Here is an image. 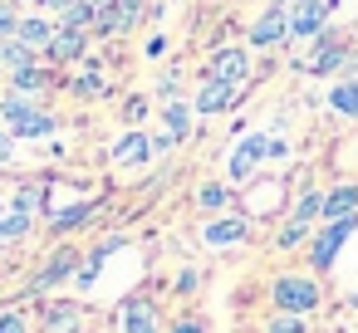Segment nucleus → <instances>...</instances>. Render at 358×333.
Returning a JSON list of instances; mask_svg holds the SVG:
<instances>
[{
  "label": "nucleus",
  "mask_w": 358,
  "mask_h": 333,
  "mask_svg": "<svg viewBox=\"0 0 358 333\" xmlns=\"http://www.w3.org/2000/svg\"><path fill=\"white\" fill-rule=\"evenodd\" d=\"M285 30H289V20H285V6H270L255 25H250V45H280L285 40Z\"/></svg>",
  "instance_id": "39448f33"
},
{
  "label": "nucleus",
  "mask_w": 358,
  "mask_h": 333,
  "mask_svg": "<svg viewBox=\"0 0 358 333\" xmlns=\"http://www.w3.org/2000/svg\"><path fill=\"white\" fill-rule=\"evenodd\" d=\"M245 50H216L211 54V79H221V84H245Z\"/></svg>",
  "instance_id": "423d86ee"
},
{
  "label": "nucleus",
  "mask_w": 358,
  "mask_h": 333,
  "mask_svg": "<svg viewBox=\"0 0 358 333\" xmlns=\"http://www.w3.org/2000/svg\"><path fill=\"white\" fill-rule=\"evenodd\" d=\"M250 235V225L241 221V216H231V221H211L206 225V245H236V240H245Z\"/></svg>",
  "instance_id": "4468645a"
},
{
  "label": "nucleus",
  "mask_w": 358,
  "mask_h": 333,
  "mask_svg": "<svg viewBox=\"0 0 358 333\" xmlns=\"http://www.w3.org/2000/svg\"><path fill=\"white\" fill-rule=\"evenodd\" d=\"M138 15H143V0H113V6H99L94 20H99V30H113V35H118V30H128Z\"/></svg>",
  "instance_id": "20e7f679"
},
{
  "label": "nucleus",
  "mask_w": 358,
  "mask_h": 333,
  "mask_svg": "<svg viewBox=\"0 0 358 333\" xmlns=\"http://www.w3.org/2000/svg\"><path fill=\"white\" fill-rule=\"evenodd\" d=\"M45 6H55V10H69V6H79V0H45Z\"/></svg>",
  "instance_id": "f704fd0d"
},
{
  "label": "nucleus",
  "mask_w": 358,
  "mask_h": 333,
  "mask_svg": "<svg viewBox=\"0 0 358 333\" xmlns=\"http://www.w3.org/2000/svg\"><path fill=\"white\" fill-rule=\"evenodd\" d=\"M260 157H270V138H245L241 147H236V157H231V177L236 182H245L250 172H255V162Z\"/></svg>",
  "instance_id": "6e6552de"
},
{
  "label": "nucleus",
  "mask_w": 358,
  "mask_h": 333,
  "mask_svg": "<svg viewBox=\"0 0 358 333\" xmlns=\"http://www.w3.org/2000/svg\"><path fill=\"white\" fill-rule=\"evenodd\" d=\"M79 94H89V98L103 94V79H99V74H84V79H79Z\"/></svg>",
  "instance_id": "7c9ffc66"
},
{
  "label": "nucleus",
  "mask_w": 358,
  "mask_h": 333,
  "mask_svg": "<svg viewBox=\"0 0 358 333\" xmlns=\"http://www.w3.org/2000/svg\"><path fill=\"white\" fill-rule=\"evenodd\" d=\"M15 89L20 94H45L50 89V74L45 69H15Z\"/></svg>",
  "instance_id": "6ab92c4d"
},
{
  "label": "nucleus",
  "mask_w": 358,
  "mask_h": 333,
  "mask_svg": "<svg viewBox=\"0 0 358 333\" xmlns=\"http://www.w3.org/2000/svg\"><path fill=\"white\" fill-rule=\"evenodd\" d=\"M45 54H50L55 64H69V59L84 54V35H79V30H55L50 45H45Z\"/></svg>",
  "instance_id": "f8f14e48"
},
{
  "label": "nucleus",
  "mask_w": 358,
  "mask_h": 333,
  "mask_svg": "<svg viewBox=\"0 0 358 333\" xmlns=\"http://www.w3.org/2000/svg\"><path fill=\"white\" fill-rule=\"evenodd\" d=\"M45 328L50 333H79V304H45Z\"/></svg>",
  "instance_id": "2eb2a0df"
},
{
  "label": "nucleus",
  "mask_w": 358,
  "mask_h": 333,
  "mask_svg": "<svg viewBox=\"0 0 358 333\" xmlns=\"http://www.w3.org/2000/svg\"><path fill=\"white\" fill-rule=\"evenodd\" d=\"M6 123H10V133L15 138H45V133H55V118L50 113H40V108H30L25 98H6Z\"/></svg>",
  "instance_id": "f03ea898"
},
{
  "label": "nucleus",
  "mask_w": 358,
  "mask_h": 333,
  "mask_svg": "<svg viewBox=\"0 0 358 333\" xmlns=\"http://www.w3.org/2000/svg\"><path fill=\"white\" fill-rule=\"evenodd\" d=\"M329 103H334L343 118H358V84H334V89H329Z\"/></svg>",
  "instance_id": "a211bd4d"
},
{
  "label": "nucleus",
  "mask_w": 358,
  "mask_h": 333,
  "mask_svg": "<svg viewBox=\"0 0 358 333\" xmlns=\"http://www.w3.org/2000/svg\"><path fill=\"white\" fill-rule=\"evenodd\" d=\"M319 211H324V196H319V191H309V196H304V201L294 206V221H299V225H309V221H314Z\"/></svg>",
  "instance_id": "b1692460"
},
{
  "label": "nucleus",
  "mask_w": 358,
  "mask_h": 333,
  "mask_svg": "<svg viewBox=\"0 0 358 333\" xmlns=\"http://www.w3.org/2000/svg\"><path fill=\"white\" fill-rule=\"evenodd\" d=\"M353 206H358V186H338L324 196V221H343V216H353Z\"/></svg>",
  "instance_id": "dca6fc26"
},
{
  "label": "nucleus",
  "mask_w": 358,
  "mask_h": 333,
  "mask_svg": "<svg viewBox=\"0 0 358 333\" xmlns=\"http://www.w3.org/2000/svg\"><path fill=\"white\" fill-rule=\"evenodd\" d=\"M89 6H108V0H89Z\"/></svg>",
  "instance_id": "c9c22d12"
},
{
  "label": "nucleus",
  "mask_w": 358,
  "mask_h": 333,
  "mask_svg": "<svg viewBox=\"0 0 358 333\" xmlns=\"http://www.w3.org/2000/svg\"><path fill=\"white\" fill-rule=\"evenodd\" d=\"M329 6H338V0H329Z\"/></svg>",
  "instance_id": "4c0bfd02"
},
{
  "label": "nucleus",
  "mask_w": 358,
  "mask_h": 333,
  "mask_svg": "<svg viewBox=\"0 0 358 333\" xmlns=\"http://www.w3.org/2000/svg\"><path fill=\"white\" fill-rule=\"evenodd\" d=\"M236 98H241V84L206 79V84H201V94H196V108H201V113H221V108H231Z\"/></svg>",
  "instance_id": "0eeeda50"
},
{
  "label": "nucleus",
  "mask_w": 358,
  "mask_h": 333,
  "mask_svg": "<svg viewBox=\"0 0 358 333\" xmlns=\"http://www.w3.org/2000/svg\"><path fill=\"white\" fill-rule=\"evenodd\" d=\"M338 59H343V50H338V40H324V50H319V54L309 59V69H314V74H324V69H334Z\"/></svg>",
  "instance_id": "412c9836"
},
{
  "label": "nucleus",
  "mask_w": 358,
  "mask_h": 333,
  "mask_svg": "<svg viewBox=\"0 0 358 333\" xmlns=\"http://www.w3.org/2000/svg\"><path fill=\"white\" fill-rule=\"evenodd\" d=\"M172 333H206V323H201V318H182Z\"/></svg>",
  "instance_id": "2f4dec72"
},
{
  "label": "nucleus",
  "mask_w": 358,
  "mask_h": 333,
  "mask_svg": "<svg viewBox=\"0 0 358 333\" xmlns=\"http://www.w3.org/2000/svg\"><path fill=\"white\" fill-rule=\"evenodd\" d=\"M50 35H55V30H50L45 20H20V25H15V40H20L25 50H45Z\"/></svg>",
  "instance_id": "f3484780"
},
{
  "label": "nucleus",
  "mask_w": 358,
  "mask_h": 333,
  "mask_svg": "<svg viewBox=\"0 0 358 333\" xmlns=\"http://www.w3.org/2000/svg\"><path fill=\"white\" fill-rule=\"evenodd\" d=\"M353 225H358V216H343V221H329V225L319 230V240H314V265H319V269L334 265V255H338V245L353 235Z\"/></svg>",
  "instance_id": "7ed1b4c3"
},
{
  "label": "nucleus",
  "mask_w": 358,
  "mask_h": 333,
  "mask_svg": "<svg viewBox=\"0 0 358 333\" xmlns=\"http://www.w3.org/2000/svg\"><path fill=\"white\" fill-rule=\"evenodd\" d=\"M0 59H6V64H15V69H30V50L15 40V45H0Z\"/></svg>",
  "instance_id": "a878e982"
},
{
  "label": "nucleus",
  "mask_w": 358,
  "mask_h": 333,
  "mask_svg": "<svg viewBox=\"0 0 358 333\" xmlns=\"http://www.w3.org/2000/svg\"><path fill=\"white\" fill-rule=\"evenodd\" d=\"M270 333H304V323H299V313H280L270 323Z\"/></svg>",
  "instance_id": "c85d7f7f"
},
{
  "label": "nucleus",
  "mask_w": 358,
  "mask_h": 333,
  "mask_svg": "<svg viewBox=\"0 0 358 333\" xmlns=\"http://www.w3.org/2000/svg\"><path fill=\"white\" fill-rule=\"evenodd\" d=\"M84 216H94V201H84V206H74V211H59V216H55V230H69V225H79Z\"/></svg>",
  "instance_id": "393cba45"
},
{
  "label": "nucleus",
  "mask_w": 358,
  "mask_h": 333,
  "mask_svg": "<svg viewBox=\"0 0 358 333\" xmlns=\"http://www.w3.org/2000/svg\"><path fill=\"white\" fill-rule=\"evenodd\" d=\"M123 328H128V333H157V309L143 304V299L123 304Z\"/></svg>",
  "instance_id": "ddd939ff"
},
{
  "label": "nucleus",
  "mask_w": 358,
  "mask_h": 333,
  "mask_svg": "<svg viewBox=\"0 0 358 333\" xmlns=\"http://www.w3.org/2000/svg\"><path fill=\"white\" fill-rule=\"evenodd\" d=\"M69 274H79V255L64 245V250H55V255H50V265L35 274V289H50V284H59V279H69Z\"/></svg>",
  "instance_id": "1a4fd4ad"
},
{
  "label": "nucleus",
  "mask_w": 358,
  "mask_h": 333,
  "mask_svg": "<svg viewBox=\"0 0 358 333\" xmlns=\"http://www.w3.org/2000/svg\"><path fill=\"white\" fill-rule=\"evenodd\" d=\"M196 201H201L206 211H221V206H231V191H226V186H216V182H206V186L196 191Z\"/></svg>",
  "instance_id": "4be33fe9"
},
{
  "label": "nucleus",
  "mask_w": 358,
  "mask_h": 333,
  "mask_svg": "<svg viewBox=\"0 0 358 333\" xmlns=\"http://www.w3.org/2000/svg\"><path fill=\"white\" fill-rule=\"evenodd\" d=\"M187 128H192V113H187L182 103H172V108H167V142L187 138Z\"/></svg>",
  "instance_id": "aec40b11"
},
{
  "label": "nucleus",
  "mask_w": 358,
  "mask_h": 333,
  "mask_svg": "<svg viewBox=\"0 0 358 333\" xmlns=\"http://www.w3.org/2000/svg\"><path fill=\"white\" fill-rule=\"evenodd\" d=\"M275 304H280V313H309L319 304V284L304 279V274H280L275 279Z\"/></svg>",
  "instance_id": "f257e3e1"
},
{
  "label": "nucleus",
  "mask_w": 358,
  "mask_h": 333,
  "mask_svg": "<svg viewBox=\"0 0 358 333\" xmlns=\"http://www.w3.org/2000/svg\"><path fill=\"white\" fill-rule=\"evenodd\" d=\"M30 230V216H20V211H10V216H0V240H20Z\"/></svg>",
  "instance_id": "5701e85b"
},
{
  "label": "nucleus",
  "mask_w": 358,
  "mask_h": 333,
  "mask_svg": "<svg viewBox=\"0 0 358 333\" xmlns=\"http://www.w3.org/2000/svg\"><path fill=\"white\" fill-rule=\"evenodd\" d=\"M157 152V142L148 138V133H128L118 147H113V162H123V167H138V162H148Z\"/></svg>",
  "instance_id": "9b49d317"
},
{
  "label": "nucleus",
  "mask_w": 358,
  "mask_h": 333,
  "mask_svg": "<svg viewBox=\"0 0 358 333\" xmlns=\"http://www.w3.org/2000/svg\"><path fill=\"white\" fill-rule=\"evenodd\" d=\"M0 333H30V318L15 313V309H10V313H0Z\"/></svg>",
  "instance_id": "bb28decb"
},
{
  "label": "nucleus",
  "mask_w": 358,
  "mask_h": 333,
  "mask_svg": "<svg viewBox=\"0 0 358 333\" xmlns=\"http://www.w3.org/2000/svg\"><path fill=\"white\" fill-rule=\"evenodd\" d=\"M35 206H40V191H35V186H25V191L15 196V211H20V216H35Z\"/></svg>",
  "instance_id": "cd10ccee"
},
{
  "label": "nucleus",
  "mask_w": 358,
  "mask_h": 333,
  "mask_svg": "<svg viewBox=\"0 0 358 333\" xmlns=\"http://www.w3.org/2000/svg\"><path fill=\"white\" fill-rule=\"evenodd\" d=\"M0 167H10V133H0Z\"/></svg>",
  "instance_id": "72a5a7b5"
},
{
  "label": "nucleus",
  "mask_w": 358,
  "mask_h": 333,
  "mask_svg": "<svg viewBox=\"0 0 358 333\" xmlns=\"http://www.w3.org/2000/svg\"><path fill=\"white\" fill-rule=\"evenodd\" d=\"M324 15H329V0H294V15H289V30H294V35H319Z\"/></svg>",
  "instance_id": "9d476101"
},
{
  "label": "nucleus",
  "mask_w": 358,
  "mask_h": 333,
  "mask_svg": "<svg viewBox=\"0 0 358 333\" xmlns=\"http://www.w3.org/2000/svg\"><path fill=\"white\" fill-rule=\"evenodd\" d=\"M275 6H285V0H275Z\"/></svg>",
  "instance_id": "e433bc0d"
},
{
  "label": "nucleus",
  "mask_w": 358,
  "mask_h": 333,
  "mask_svg": "<svg viewBox=\"0 0 358 333\" xmlns=\"http://www.w3.org/2000/svg\"><path fill=\"white\" fill-rule=\"evenodd\" d=\"M15 25H20V20H15V10H10V6H0V35L15 30Z\"/></svg>",
  "instance_id": "473e14b6"
},
{
  "label": "nucleus",
  "mask_w": 358,
  "mask_h": 333,
  "mask_svg": "<svg viewBox=\"0 0 358 333\" xmlns=\"http://www.w3.org/2000/svg\"><path fill=\"white\" fill-rule=\"evenodd\" d=\"M299 240H304V225H299V221H289V225L280 230V245L289 250V245H299Z\"/></svg>",
  "instance_id": "c756f323"
}]
</instances>
